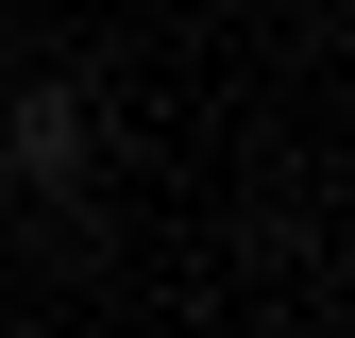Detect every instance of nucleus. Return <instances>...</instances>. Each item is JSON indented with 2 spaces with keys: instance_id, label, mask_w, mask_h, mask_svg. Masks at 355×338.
<instances>
[{
  "instance_id": "f257e3e1",
  "label": "nucleus",
  "mask_w": 355,
  "mask_h": 338,
  "mask_svg": "<svg viewBox=\"0 0 355 338\" xmlns=\"http://www.w3.org/2000/svg\"><path fill=\"white\" fill-rule=\"evenodd\" d=\"M85 152H102V102H85V84H17L0 169H17V186H85Z\"/></svg>"
},
{
  "instance_id": "f03ea898",
  "label": "nucleus",
  "mask_w": 355,
  "mask_h": 338,
  "mask_svg": "<svg viewBox=\"0 0 355 338\" xmlns=\"http://www.w3.org/2000/svg\"><path fill=\"white\" fill-rule=\"evenodd\" d=\"M0 34H17V17H0Z\"/></svg>"
}]
</instances>
